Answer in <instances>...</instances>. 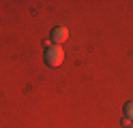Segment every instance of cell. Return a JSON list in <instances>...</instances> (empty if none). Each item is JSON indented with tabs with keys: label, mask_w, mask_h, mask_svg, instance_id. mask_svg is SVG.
<instances>
[{
	"label": "cell",
	"mask_w": 133,
	"mask_h": 128,
	"mask_svg": "<svg viewBox=\"0 0 133 128\" xmlns=\"http://www.w3.org/2000/svg\"><path fill=\"white\" fill-rule=\"evenodd\" d=\"M129 128H133V126H129Z\"/></svg>",
	"instance_id": "obj_5"
},
{
	"label": "cell",
	"mask_w": 133,
	"mask_h": 128,
	"mask_svg": "<svg viewBox=\"0 0 133 128\" xmlns=\"http://www.w3.org/2000/svg\"><path fill=\"white\" fill-rule=\"evenodd\" d=\"M122 124H124V126H127V128H129V126H133V122H131V119H129V117H124V119H122Z\"/></svg>",
	"instance_id": "obj_4"
},
{
	"label": "cell",
	"mask_w": 133,
	"mask_h": 128,
	"mask_svg": "<svg viewBox=\"0 0 133 128\" xmlns=\"http://www.w3.org/2000/svg\"><path fill=\"white\" fill-rule=\"evenodd\" d=\"M124 117H129L133 122V100H129L127 105H124Z\"/></svg>",
	"instance_id": "obj_3"
},
{
	"label": "cell",
	"mask_w": 133,
	"mask_h": 128,
	"mask_svg": "<svg viewBox=\"0 0 133 128\" xmlns=\"http://www.w3.org/2000/svg\"><path fill=\"white\" fill-rule=\"evenodd\" d=\"M66 39H69V30H66L64 26H58V28L52 30V41L56 43V45H62Z\"/></svg>",
	"instance_id": "obj_2"
},
{
	"label": "cell",
	"mask_w": 133,
	"mask_h": 128,
	"mask_svg": "<svg viewBox=\"0 0 133 128\" xmlns=\"http://www.w3.org/2000/svg\"><path fill=\"white\" fill-rule=\"evenodd\" d=\"M62 62H64V49H62L60 45L49 47L47 54H45V64H47V66H60Z\"/></svg>",
	"instance_id": "obj_1"
}]
</instances>
